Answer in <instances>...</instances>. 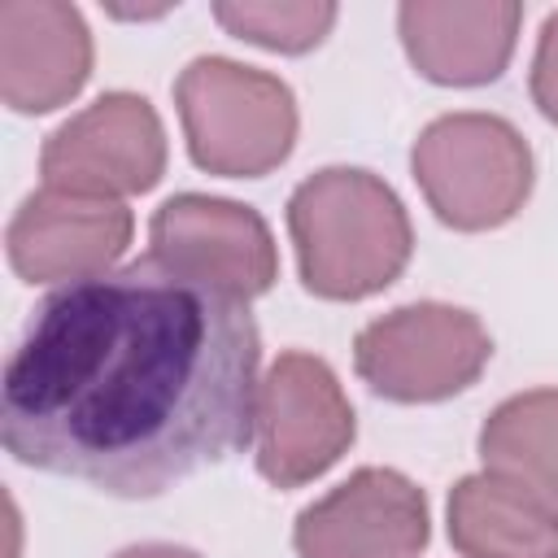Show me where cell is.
Listing matches in <instances>:
<instances>
[{
	"instance_id": "obj_1",
	"label": "cell",
	"mask_w": 558,
	"mask_h": 558,
	"mask_svg": "<svg viewBox=\"0 0 558 558\" xmlns=\"http://www.w3.org/2000/svg\"><path fill=\"white\" fill-rule=\"evenodd\" d=\"M262 336L244 301L153 253L48 292L0 379L13 462L144 501L253 440Z\"/></svg>"
},
{
	"instance_id": "obj_2",
	"label": "cell",
	"mask_w": 558,
	"mask_h": 558,
	"mask_svg": "<svg viewBox=\"0 0 558 558\" xmlns=\"http://www.w3.org/2000/svg\"><path fill=\"white\" fill-rule=\"evenodd\" d=\"M288 235L305 292L366 301L401 279L414 253L405 201L375 170L323 166L288 196Z\"/></svg>"
},
{
	"instance_id": "obj_3",
	"label": "cell",
	"mask_w": 558,
	"mask_h": 558,
	"mask_svg": "<svg viewBox=\"0 0 558 558\" xmlns=\"http://www.w3.org/2000/svg\"><path fill=\"white\" fill-rule=\"evenodd\" d=\"M174 109L192 166L222 179H262L279 170L301 131L296 96L279 74L218 52L192 57L179 70Z\"/></svg>"
},
{
	"instance_id": "obj_4",
	"label": "cell",
	"mask_w": 558,
	"mask_h": 558,
	"mask_svg": "<svg viewBox=\"0 0 558 558\" xmlns=\"http://www.w3.org/2000/svg\"><path fill=\"white\" fill-rule=\"evenodd\" d=\"M410 174L427 209L453 231H497L532 196L536 157L523 131L484 109L432 118L410 144Z\"/></svg>"
},
{
	"instance_id": "obj_5",
	"label": "cell",
	"mask_w": 558,
	"mask_h": 558,
	"mask_svg": "<svg viewBox=\"0 0 558 558\" xmlns=\"http://www.w3.org/2000/svg\"><path fill=\"white\" fill-rule=\"evenodd\" d=\"M493 362L480 314L449 301H410L371 318L353 336L357 379L397 405H432L466 392Z\"/></svg>"
},
{
	"instance_id": "obj_6",
	"label": "cell",
	"mask_w": 558,
	"mask_h": 558,
	"mask_svg": "<svg viewBox=\"0 0 558 558\" xmlns=\"http://www.w3.org/2000/svg\"><path fill=\"white\" fill-rule=\"evenodd\" d=\"M353 405L327 366L305 349H283L257 384L253 462L270 488H301L327 475L353 445Z\"/></svg>"
},
{
	"instance_id": "obj_7",
	"label": "cell",
	"mask_w": 558,
	"mask_h": 558,
	"mask_svg": "<svg viewBox=\"0 0 558 558\" xmlns=\"http://www.w3.org/2000/svg\"><path fill=\"white\" fill-rule=\"evenodd\" d=\"M166 126L148 96L105 92L65 118L39 148L44 187L126 201L153 192L166 174Z\"/></svg>"
},
{
	"instance_id": "obj_8",
	"label": "cell",
	"mask_w": 558,
	"mask_h": 558,
	"mask_svg": "<svg viewBox=\"0 0 558 558\" xmlns=\"http://www.w3.org/2000/svg\"><path fill=\"white\" fill-rule=\"evenodd\" d=\"M148 253L235 301L266 296L279 279V248L270 222L240 201L209 196V192H179L166 196L148 218Z\"/></svg>"
},
{
	"instance_id": "obj_9",
	"label": "cell",
	"mask_w": 558,
	"mask_h": 558,
	"mask_svg": "<svg viewBox=\"0 0 558 558\" xmlns=\"http://www.w3.org/2000/svg\"><path fill=\"white\" fill-rule=\"evenodd\" d=\"M427 541V493L392 466H357L292 523L296 558H418Z\"/></svg>"
},
{
	"instance_id": "obj_10",
	"label": "cell",
	"mask_w": 558,
	"mask_h": 558,
	"mask_svg": "<svg viewBox=\"0 0 558 558\" xmlns=\"http://www.w3.org/2000/svg\"><path fill=\"white\" fill-rule=\"evenodd\" d=\"M135 235L126 201L83 196L65 187L31 192L4 231L9 266L22 283H78L109 275Z\"/></svg>"
},
{
	"instance_id": "obj_11",
	"label": "cell",
	"mask_w": 558,
	"mask_h": 558,
	"mask_svg": "<svg viewBox=\"0 0 558 558\" xmlns=\"http://www.w3.org/2000/svg\"><path fill=\"white\" fill-rule=\"evenodd\" d=\"M96 44L70 0H0V100L13 113H52L92 78Z\"/></svg>"
},
{
	"instance_id": "obj_12",
	"label": "cell",
	"mask_w": 558,
	"mask_h": 558,
	"mask_svg": "<svg viewBox=\"0 0 558 558\" xmlns=\"http://www.w3.org/2000/svg\"><path fill=\"white\" fill-rule=\"evenodd\" d=\"M523 26L519 0H405L397 35L410 65L436 87H484L506 74Z\"/></svg>"
},
{
	"instance_id": "obj_13",
	"label": "cell",
	"mask_w": 558,
	"mask_h": 558,
	"mask_svg": "<svg viewBox=\"0 0 558 558\" xmlns=\"http://www.w3.org/2000/svg\"><path fill=\"white\" fill-rule=\"evenodd\" d=\"M445 514L449 545L462 558H558V514L497 471L462 475Z\"/></svg>"
},
{
	"instance_id": "obj_14",
	"label": "cell",
	"mask_w": 558,
	"mask_h": 558,
	"mask_svg": "<svg viewBox=\"0 0 558 558\" xmlns=\"http://www.w3.org/2000/svg\"><path fill=\"white\" fill-rule=\"evenodd\" d=\"M480 462L558 514V388H527L493 405L480 427Z\"/></svg>"
},
{
	"instance_id": "obj_15",
	"label": "cell",
	"mask_w": 558,
	"mask_h": 558,
	"mask_svg": "<svg viewBox=\"0 0 558 558\" xmlns=\"http://www.w3.org/2000/svg\"><path fill=\"white\" fill-rule=\"evenodd\" d=\"M336 17L340 9L331 0H218L214 4V22L227 35L257 44L266 52H288V57L318 48L331 35Z\"/></svg>"
},
{
	"instance_id": "obj_16",
	"label": "cell",
	"mask_w": 558,
	"mask_h": 558,
	"mask_svg": "<svg viewBox=\"0 0 558 558\" xmlns=\"http://www.w3.org/2000/svg\"><path fill=\"white\" fill-rule=\"evenodd\" d=\"M527 92H532V105L541 109V118L558 126V9L541 22L532 70H527Z\"/></svg>"
},
{
	"instance_id": "obj_17",
	"label": "cell",
	"mask_w": 558,
	"mask_h": 558,
	"mask_svg": "<svg viewBox=\"0 0 558 558\" xmlns=\"http://www.w3.org/2000/svg\"><path fill=\"white\" fill-rule=\"evenodd\" d=\"M113 558H205V554H196V549H187V545H170V541H144V545L118 549Z\"/></svg>"
}]
</instances>
